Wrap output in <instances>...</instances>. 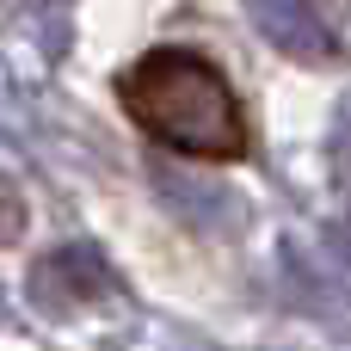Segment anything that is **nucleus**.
I'll return each instance as SVG.
<instances>
[{
    "label": "nucleus",
    "mask_w": 351,
    "mask_h": 351,
    "mask_svg": "<svg viewBox=\"0 0 351 351\" xmlns=\"http://www.w3.org/2000/svg\"><path fill=\"white\" fill-rule=\"evenodd\" d=\"M123 117L191 160H241L247 154V111L228 86V74L197 49H148L117 74Z\"/></svg>",
    "instance_id": "nucleus-1"
},
{
    "label": "nucleus",
    "mask_w": 351,
    "mask_h": 351,
    "mask_svg": "<svg viewBox=\"0 0 351 351\" xmlns=\"http://www.w3.org/2000/svg\"><path fill=\"white\" fill-rule=\"evenodd\" d=\"M247 12H253L259 37L296 62H333L339 56V31L321 12V0H247Z\"/></svg>",
    "instance_id": "nucleus-2"
},
{
    "label": "nucleus",
    "mask_w": 351,
    "mask_h": 351,
    "mask_svg": "<svg viewBox=\"0 0 351 351\" xmlns=\"http://www.w3.org/2000/svg\"><path fill=\"white\" fill-rule=\"evenodd\" d=\"M105 290H111V271H105V259L93 247H56L31 271V296L43 308H80V302H93Z\"/></svg>",
    "instance_id": "nucleus-3"
}]
</instances>
